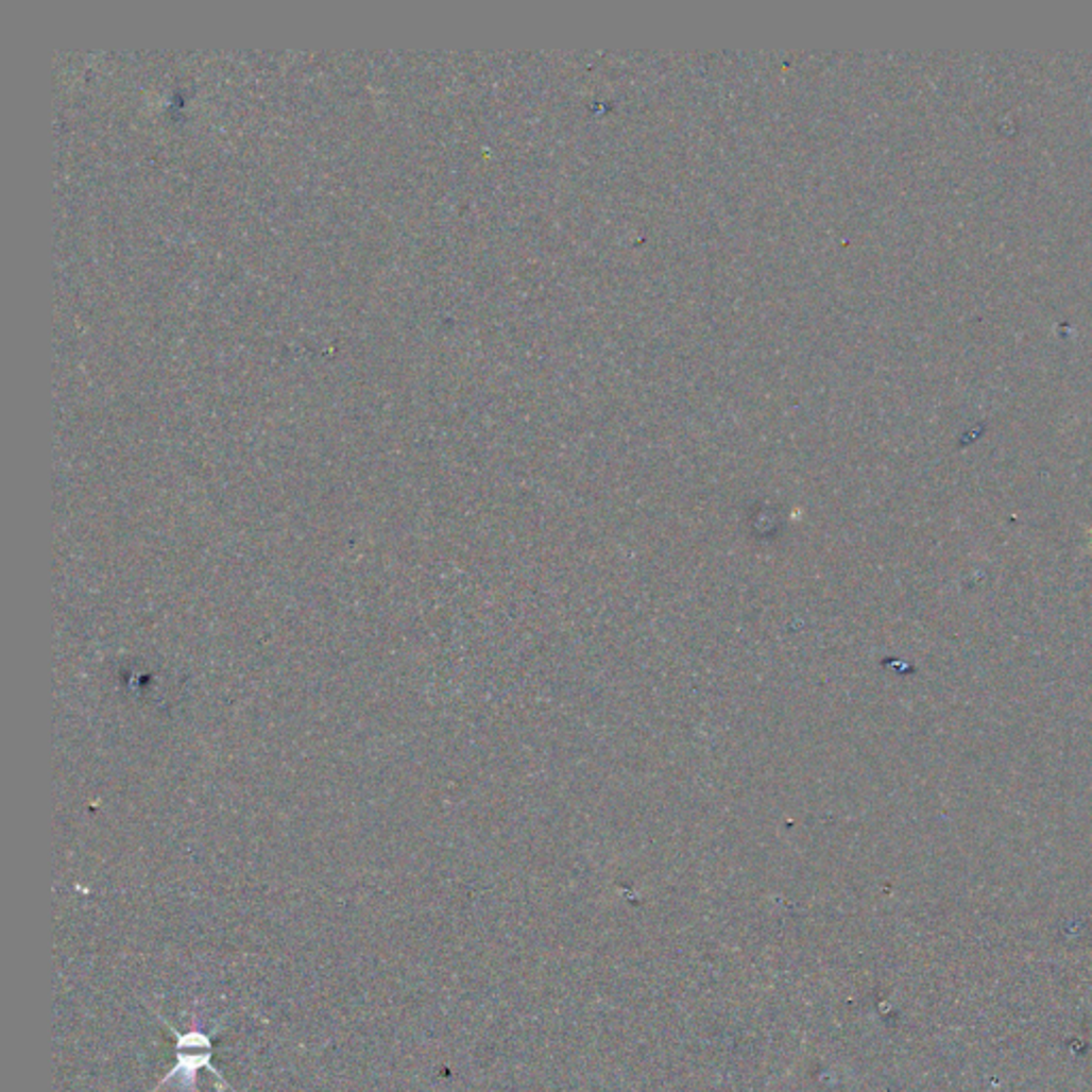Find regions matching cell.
<instances>
[{"label":"cell","instance_id":"obj_1","mask_svg":"<svg viewBox=\"0 0 1092 1092\" xmlns=\"http://www.w3.org/2000/svg\"><path fill=\"white\" fill-rule=\"evenodd\" d=\"M163 1024L177 1037V1043H175V1052H177V1067L160 1081H169L173 1077H177V1073H184V1088L190 1086V1090H194V1079H197V1071L201 1067L209 1069L222 1084V1075H218V1071L209 1064V1058H211V1033H203V1030H192L188 1035H180L169 1022L163 1020ZM226 1086V1084H224Z\"/></svg>","mask_w":1092,"mask_h":1092}]
</instances>
